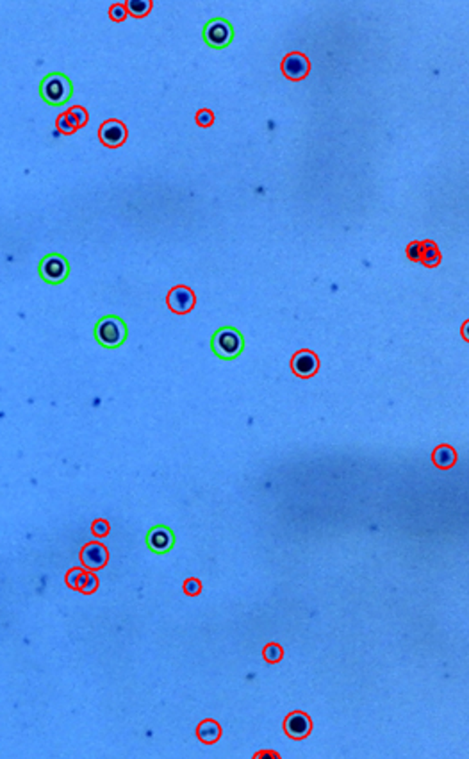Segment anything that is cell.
<instances>
[{
  "mask_svg": "<svg viewBox=\"0 0 469 759\" xmlns=\"http://www.w3.org/2000/svg\"><path fill=\"white\" fill-rule=\"evenodd\" d=\"M284 731L285 734L293 738V740H304L312 731L311 717H309L307 713H304V711H293V713L285 717Z\"/></svg>",
  "mask_w": 469,
  "mask_h": 759,
  "instance_id": "8fae6325",
  "label": "cell"
},
{
  "mask_svg": "<svg viewBox=\"0 0 469 759\" xmlns=\"http://www.w3.org/2000/svg\"><path fill=\"white\" fill-rule=\"evenodd\" d=\"M95 338L105 349H117L127 338V325L118 316H104L95 328Z\"/></svg>",
  "mask_w": 469,
  "mask_h": 759,
  "instance_id": "7a4b0ae2",
  "label": "cell"
},
{
  "mask_svg": "<svg viewBox=\"0 0 469 759\" xmlns=\"http://www.w3.org/2000/svg\"><path fill=\"white\" fill-rule=\"evenodd\" d=\"M98 139L107 149H118L127 141V127L121 120L111 118L105 120L98 129Z\"/></svg>",
  "mask_w": 469,
  "mask_h": 759,
  "instance_id": "52a82bcc",
  "label": "cell"
},
{
  "mask_svg": "<svg viewBox=\"0 0 469 759\" xmlns=\"http://www.w3.org/2000/svg\"><path fill=\"white\" fill-rule=\"evenodd\" d=\"M152 4L150 0H129L125 2V9H127V15L134 16V18H145V16L150 15Z\"/></svg>",
  "mask_w": 469,
  "mask_h": 759,
  "instance_id": "2e32d148",
  "label": "cell"
},
{
  "mask_svg": "<svg viewBox=\"0 0 469 759\" xmlns=\"http://www.w3.org/2000/svg\"><path fill=\"white\" fill-rule=\"evenodd\" d=\"M280 70L290 81H304L311 71V61L304 52H290L282 59Z\"/></svg>",
  "mask_w": 469,
  "mask_h": 759,
  "instance_id": "ba28073f",
  "label": "cell"
},
{
  "mask_svg": "<svg viewBox=\"0 0 469 759\" xmlns=\"http://www.w3.org/2000/svg\"><path fill=\"white\" fill-rule=\"evenodd\" d=\"M166 304H168L170 311L175 313V315H188L196 304L195 291L188 286H175L166 295Z\"/></svg>",
  "mask_w": 469,
  "mask_h": 759,
  "instance_id": "8992f818",
  "label": "cell"
},
{
  "mask_svg": "<svg viewBox=\"0 0 469 759\" xmlns=\"http://www.w3.org/2000/svg\"><path fill=\"white\" fill-rule=\"evenodd\" d=\"M107 561H109V552H107V549L102 545L100 541L86 543V545L83 547V550H81V563H83L84 570H102V568L107 564Z\"/></svg>",
  "mask_w": 469,
  "mask_h": 759,
  "instance_id": "9c48e42d",
  "label": "cell"
},
{
  "mask_svg": "<svg viewBox=\"0 0 469 759\" xmlns=\"http://www.w3.org/2000/svg\"><path fill=\"white\" fill-rule=\"evenodd\" d=\"M184 591L189 597H196V595H200V591H202V583H200L198 579H195V577H191V579H188L184 583Z\"/></svg>",
  "mask_w": 469,
  "mask_h": 759,
  "instance_id": "cb8c5ba5",
  "label": "cell"
},
{
  "mask_svg": "<svg viewBox=\"0 0 469 759\" xmlns=\"http://www.w3.org/2000/svg\"><path fill=\"white\" fill-rule=\"evenodd\" d=\"M417 263H423L428 268H436L441 263V252L434 241H417Z\"/></svg>",
  "mask_w": 469,
  "mask_h": 759,
  "instance_id": "4fadbf2b",
  "label": "cell"
},
{
  "mask_svg": "<svg viewBox=\"0 0 469 759\" xmlns=\"http://www.w3.org/2000/svg\"><path fill=\"white\" fill-rule=\"evenodd\" d=\"M98 588V577L95 575V572L91 570H83V574H81L79 581H77V591H81V593L84 595H91L95 593Z\"/></svg>",
  "mask_w": 469,
  "mask_h": 759,
  "instance_id": "e0dca14e",
  "label": "cell"
},
{
  "mask_svg": "<svg viewBox=\"0 0 469 759\" xmlns=\"http://www.w3.org/2000/svg\"><path fill=\"white\" fill-rule=\"evenodd\" d=\"M56 127H57V131L61 132V134H66V136L73 134V132L77 131V127H76V125H73V122H71V118L66 115V111H64L63 115H59V117H57V120H56Z\"/></svg>",
  "mask_w": 469,
  "mask_h": 759,
  "instance_id": "ffe728a7",
  "label": "cell"
},
{
  "mask_svg": "<svg viewBox=\"0 0 469 759\" xmlns=\"http://www.w3.org/2000/svg\"><path fill=\"white\" fill-rule=\"evenodd\" d=\"M81 574H83V568H71V570H68L66 577H64V581H66V586L71 588V590H76L77 581H79Z\"/></svg>",
  "mask_w": 469,
  "mask_h": 759,
  "instance_id": "d4e9b609",
  "label": "cell"
},
{
  "mask_svg": "<svg viewBox=\"0 0 469 759\" xmlns=\"http://www.w3.org/2000/svg\"><path fill=\"white\" fill-rule=\"evenodd\" d=\"M196 738H198L202 743L214 745L222 738V727H220L218 722L213 720V718H206V720L200 722V726L196 727Z\"/></svg>",
  "mask_w": 469,
  "mask_h": 759,
  "instance_id": "5bb4252c",
  "label": "cell"
},
{
  "mask_svg": "<svg viewBox=\"0 0 469 759\" xmlns=\"http://www.w3.org/2000/svg\"><path fill=\"white\" fill-rule=\"evenodd\" d=\"M109 18L114 20V22H124V20L127 18V9H125V4L118 2V4L111 6Z\"/></svg>",
  "mask_w": 469,
  "mask_h": 759,
  "instance_id": "603a6c76",
  "label": "cell"
},
{
  "mask_svg": "<svg viewBox=\"0 0 469 759\" xmlns=\"http://www.w3.org/2000/svg\"><path fill=\"white\" fill-rule=\"evenodd\" d=\"M195 120H196V125H198V127L207 129V127H210V125L214 124V113L210 110H200L198 113H196Z\"/></svg>",
  "mask_w": 469,
  "mask_h": 759,
  "instance_id": "7402d4cb",
  "label": "cell"
},
{
  "mask_svg": "<svg viewBox=\"0 0 469 759\" xmlns=\"http://www.w3.org/2000/svg\"><path fill=\"white\" fill-rule=\"evenodd\" d=\"M432 461L437 468L441 470H450L451 466L457 463V451L450 445H439V447L434 448L432 452Z\"/></svg>",
  "mask_w": 469,
  "mask_h": 759,
  "instance_id": "9a60e30c",
  "label": "cell"
},
{
  "mask_svg": "<svg viewBox=\"0 0 469 759\" xmlns=\"http://www.w3.org/2000/svg\"><path fill=\"white\" fill-rule=\"evenodd\" d=\"M263 656H264V659H266V663L275 665V663H278L282 658H284V649H282L278 643H268V645L263 649Z\"/></svg>",
  "mask_w": 469,
  "mask_h": 759,
  "instance_id": "d6986e66",
  "label": "cell"
},
{
  "mask_svg": "<svg viewBox=\"0 0 469 759\" xmlns=\"http://www.w3.org/2000/svg\"><path fill=\"white\" fill-rule=\"evenodd\" d=\"M203 40L210 49L222 50L229 47L234 40V29L229 20L214 18L203 27Z\"/></svg>",
  "mask_w": 469,
  "mask_h": 759,
  "instance_id": "277c9868",
  "label": "cell"
},
{
  "mask_svg": "<svg viewBox=\"0 0 469 759\" xmlns=\"http://www.w3.org/2000/svg\"><path fill=\"white\" fill-rule=\"evenodd\" d=\"M71 91H73L71 81L68 79L64 74H59V71L49 74V76L42 81V84H40V95H42V98L49 105H54V108L66 104L71 97Z\"/></svg>",
  "mask_w": 469,
  "mask_h": 759,
  "instance_id": "6da1fadb",
  "label": "cell"
},
{
  "mask_svg": "<svg viewBox=\"0 0 469 759\" xmlns=\"http://www.w3.org/2000/svg\"><path fill=\"white\" fill-rule=\"evenodd\" d=\"M243 347V336L234 328H222L213 336V350L222 359H234L239 356Z\"/></svg>",
  "mask_w": 469,
  "mask_h": 759,
  "instance_id": "3957f363",
  "label": "cell"
},
{
  "mask_svg": "<svg viewBox=\"0 0 469 759\" xmlns=\"http://www.w3.org/2000/svg\"><path fill=\"white\" fill-rule=\"evenodd\" d=\"M66 115L71 118V122H73V125H76L77 129L84 127V125L88 124V120H90L88 110L86 108H83V105H71L70 110L66 111Z\"/></svg>",
  "mask_w": 469,
  "mask_h": 759,
  "instance_id": "ac0fdd59",
  "label": "cell"
},
{
  "mask_svg": "<svg viewBox=\"0 0 469 759\" xmlns=\"http://www.w3.org/2000/svg\"><path fill=\"white\" fill-rule=\"evenodd\" d=\"M291 370L300 379H311L319 370L318 356L312 350H298L291 359Z\"/></svg>",
  "mask_w": 469,
  "mask_h": 759,
  "instance_id": "30bf717a",
  "label": "cell"
},
{
  "mask_svg": "<svg viewBox=\"0 0 469 759\" xmlns=\"http://www.w3.org/2000/svg\"><path fill=\"white\" fill-rule=\"evenodd\" d=\"M91 533L97 538H104L111 533V523L104 518H97L91 523Z\"/></svg>",
  "mask_w": 469,
  "mask_h": 759,
  "instance_id": "44dd1931",
  "label": "cell"
},
{
  "mask_svg": "<svg viewBox=\"0 0 469 759\" xmlns=\"http://www.w3.org/2000/svg\"><path fill=\"white\" fill-rule=\"evenodd\" d=\"M68 274H70V265L61 254H49L40 263V275L49 284H61L66 281Z\"/></svg>",
  "mask_w": 469,
  "mask_h": 759,
  "instance_id": "5b68a950",
  "label": "cell"
},
{
  "mask_svg": "<svg viewBox=\"0 0 469 759\" xmlns=\"http://www.w3.org/2000/svg\"><path fill=\"white\" fill-rule=\"evenodd\" d=\"M147 543L148 547H150V550H154V552H166V550H170L173 547V533L168 527H154V529L148 533Z\"/></svg>",
  "mask_w": 469,
  "mask_h": 759,
  "instance_id": "7c38bea8",
  "label": "cell"
}]
</instances>
